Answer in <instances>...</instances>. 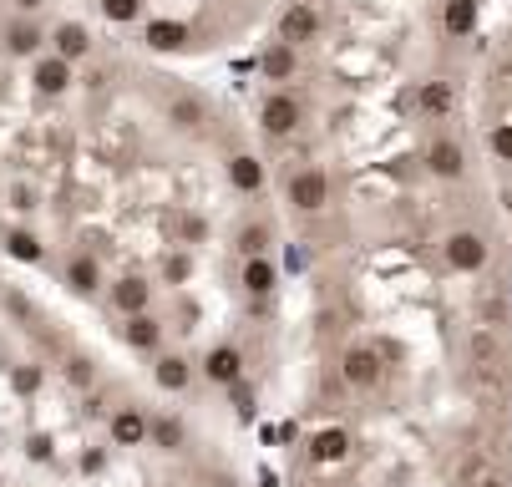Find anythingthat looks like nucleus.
Masks as SVG:
<instances>
[{
    "label": "nucleus",
    "instance_id": "obj_30",
    "mask_svg": "<svg viewBox=\"0 0 512 487\" xmlns=\"http://www.w3.org/2000/svg\"><path fill=\"white\" fill-rule=\"evenodd\" d=\"M11 391L16 396H36L41 391V366H16L11 371Z\"/></svg>",
    "mask_w": 512,
    "mask_h": 487
},
{
    "label": "nucleus",
    "instance_id": "obj_2",
    "mask_svg": "<svg viewBox=\"0 0 512 487\" xmlns=\"http://www.w3.org/2000/svg\"><path fill=\"white\" fill-rule=\"evenodd\" d=\"M300 127H305V102L289 92V87H274L259 102V132L264 137H295Z\"/></svg>",
    "mask_w": 512,
    "mask_h": 487
},
{
    "label": "nucleus",
    "instance_id": "obj_25",
    "mask_svg": "<svg viewBox=\"0 0 512 487\" xmlns=\"http://www.w3.org/2000/svg\"><path fill=\"white\" fill-rule=\"evenodd\" d=\"M442 31L467 41L477 31V0H447V6H442Z\"/></svg>",
    "mask_w": 512,
    "mask_h": 487
},
{
    "label": "nucleus",
    "instance_id": "obj_35",
    "mask_svg": "<svg viewBox=\"0 0 512 487\" xmlns=\"http://www.w3.org/2000/svg\"><path fill=\"white\" fill-rule=\"evenodd\" d=\"M11 11H16V16H36L41 0H11Z\"/></svg>",
    "mask_w": 512,
    "mask_h": 487
},
{
    "label": "nucleus",
    "instance_id": "obj_20",
    "mask_svg": "<svg viewBox=\"0 0 512 487\" xmlns=\"http://www.w3.org/2000/svg\"><path fill=\"white\" fill-rule=\"evenodd\" d=\"M142 41H148V51H183L188 46V21H173V16H153L148 26H142Z\"/></svg>",
    "mask_w": 512,
    "mask_h": 487
},
{
    "label": "nucleus",
    "instance_id": "obj_14",
    "mask_svg": "<svg viewBox=\"0 0 512 487\" xmlns=\"http://www.w3.org/2000/svg\"><path fill=\"white\" fill-rule=\"evenodd\" d=\"M442 254H447V264H452L457 274H477V269L487 264V239H482L477 229H457V234H447Z\"/></svg>",
    "mask_w": 512,
    "mask_h": 487
},
{
    "label": "nucleus",
    "instance_id": "obj_36",
    "mask_svg": "<svg viewBox=\"0 0 512 487\" xmlns=\"http://www.w3.org/2000/svg\"><path fill=\"white\" fill-rule=\"evenodd\" d=\"M477 487H507V482H502V477H482Z\"/></svg>",
    "mask_w": 512,
    "mask_h": 487
},
{
    "label": "nucleus",
    "instance_id": "obj_32",
    "mask_svg": "<svg viewBox=\"0 0 512 487\" xmlns=\"http://www.w3.org/2000/svg\"><path fill=\"white\" fill-rule=\"evenodd\" d=\"M492 153H497V163H512V122L492 127Z\"/></svg>",
    "mask_w": 512,
    "mask_h": 487
},
{
    "label": "nucleus",
    "instance_id": "obj_6",
    "mask_svg": "<svg viewBox=\"0 0 512 487\" xmlns=\"http://www.w3.org/2000/svg\"><path fill=\"white\" fill-rule=\"evenodd\" d=\"M340 376H345L350 391H376L381 376H386V361H381L376 345H350V351L340 356Z\"/></svg>",
    "mask_w": 512,
    "mask_h": 487
},
{
    "label": "nucleus",
    "instance_id": "obj_37",
    "mask_svg": "<svg viewBox=\"0 0 512 487\" xmlns=\"http://www.w3.org/2000/svg\"><path fill=\"white\" fill-rule=\"evenodd\" d=\"M325 487H335V482H325Z\"/></svg>",
    "mask_w": 512,
    "mask_h": 487
},
{
    "label": "nucleus",
    "instance_id": "obj_12",
    "mask_svg": "<svg viewBox=\"0 0 512 487\" xmlns=\"http://www.w3.org/2000/svg\"><path fill=\"white\" fill-rule=\"evenodd\" d=\"M122 345L137 356H158L163 351V320L153 310H142V315H122Z\"/></svg>",
    "mask_w": 512,
    "mask_h": 487
},
{
    "label": "nucleus",
    "instance_id": "obj_15",
    "mask_svg": "<svg viewBox=\"0 0 512 487\" xmlns=\"http://www.w3.org/2000/svg\"><path fill=\"white\" fill-rule=\"evenodd\" d=\"M51 51L66 56L71 66H82V61H92L97 41H92V31H87L82 21H56V26H51Z\"/></svg>",
    "mask_w": 512,
    "mask_h": 487
},
{
    "label": "nucleus",
    "instance_id": "obj_26",
    "mask_svg": "<svg viewBox=\"0 0 512 487\" xmlns=\"http://www.w3.org/2000/svg\"><path fill=\"white\" fill-rule=\"evenodd\" d=\"M0 244H6V254L16 264H46V244L31 229H6V239H0Z\"/></svg>",
    "mask_w": 512,
    "mask_h": 487
},
{
    "label": "nucleus",
    "instance_id": "obj_11",
    "mask_svg": "<svg viewBox=\"0 0 512 487\" xmlns=\"http://www.w3.org/2000/svg\"><path fill=\"white\" fill-rule=\"evenodd\" d=\"M198 371H203L208 386H224L229 391L234 381H244V351H239V345H229V340L224 345H208V356H203Z\"/></svg>",
    "mask_w": 512,
    "mask_h": 487
},
{
    "label": "nucleus",
    "instance_id": "obj_5",
    "mask_svg": "<svg viewBox=\"0 0 512 487\" xmlns=\"http://www.w3.org/2000/svg\"><path fill=\"white\" fill-rule=\"evenodd\" d=\"M421 163H426V173H431V178L457 183V178L467 173V148L457 143L452 132H436L431 143H426V153H421Z\"/></svg>",
    "mask_w": 512,
    "mask_h": 487
},
{
    "label": "nucleus",
    "instance_id": "obj_10",
    "mask_svg": "<svg viewBox=\"0 0 512 487\" xmlns=\"http://www.w3.org/2000/svg\"><path fill=\"white\" fill-rule=\"evenodd\" d=\"M107 305H112L117 315L153 310V280H148V274H122V280L107 285Z\"/></svg>",
    "mask_w": 512,
    "mask_h": 487
},
{
    "label": "nucleus",
    "instance_id": "obj_9",
    "mask_svg": "<svg viewBox=\"0 0 512 487\" xmlns=\"http://www.w3.org/2000/svg\"><path fill=\"white\" fill-rule=\"evenodd\" d=\"M61 285L77 295V300H92V295H102V285H107V274H102V259L97 254H87V249H77L66 259V269H61Z\"/></svg>",
    "mask_w": 512,
    "mask_h": 487
},
{
    "label": "nucleus",
    "instance_id": "obj_7",
    "mask_svg": "<svg viewBox=\"0 0 512 487\" xmlns=\"http://www.w3.org/2000/svg\"><path fill=\"white\" fill-rule=\"evenodd\" d=\"M0 46H6V56H16V61H36L51 46V31L36 16H16V21H6V31H0Z\"/></svg>",
    "mask_w": 512,
    "mask_h": 487
},
{
    "label": "nucleus",
    "instance_id": "obj_27",
    "mask_svg": "<svg viewBox=\"0 0 512 487\" xmlns=\"http://www.w3.org/2000/svg\"><path fill=\"white\" fill-rule=\"evenodd\" d=\"M269 244H274V229H269L264 219H249V224H239V234H234L239 259H249V254H269Z\"/></svg>",
    "mask_w": 512,
    "mask_h": 487
},
{
    "label": "nucleus",
    "instance_id": "obj_17",
    "mask_svg": "<svg viewBox=\"0 0 512 487\" xmlns=\"http://www.w3.org/2000/svg\"><path fill=\"white\" fill-rule=\"evenodd\" d=\"M457 82H447V77H431V82H421V92H416V112L421 117H431V122H447L452 112H457Z\"/></svg>",
    "mask_w": 512,
    "mask_h": 487
},
{
    "label": "nucleus",
    "instance_id": "obj_31",
    "mask_svg": "<svg viewBox=\"0 0 512 487\" xmlns=\"http://www.w3.org/2000/svg\"><path fill=\"white\" fill-rule=\"evenodd\" d=\"M163 274H168V285H183L188 274H193V259H188V254H168V259H163Z\"/></svg>",
    "mask_w": 512,
    "mask_h": 487
},
{
    "label": "nucleus",
    "instance_id": "obj_21",
    "mask_svg": "<svg viewBox=\"0 0 512 487\" xmlns=\"http://www.w3.org/2000/svg\"><path fill=\"white\" fill-rule=\"evenodd\" d=\"M310 457H315L320 467L350 462V432H345V427H320V432L310 437Z\"/></svg>",
    "mask_w": 512,
    "mask_h": 487
},
{
    "label": "nucleus",
    "instance_id": "obj_1",
    "mask_svg": "<svg viewBox=\"0 0 512 487\" xmlns=\"http://www.w3.org/2000/svg\"><path fill=\"white\" fill-rule=\"evenodd\" d=\"M330 198H335V188H330V173L320 163H300V168L284 173V203L295 208V214L315 219L330 208Z\"/></svg>",
    "mask_w": 512,
    "mask_h": 487
},
{
    "label": "nucleus",
    "instance_id": "obj_22",
    "mask_svg": "<svg viewBox=\"0 0 512 487\" xmlns=\"http://www.w3.org/2000/svg\"><path fill=\"white\" fill-rule=\"evenodd\" d=\"M467 356H472L477 376H497V371H502V351H497V330L477 325V330H472V340H467Z\"/></svg>",
    "mask_w": 512,
    "mask_h": 487
},
{
    "label": "nucleus",
    "instance_id": "obj_33",
    "mask_svg": "<svg viewBox=\"0 0 512 487\" xmlns=\"http://www.w3.org/2000/svg\"><path fill=\"white\" fill-rule=\"evenodd\" d=\"M26 457H36V462H46V457H51V437H46V432H36V437H26Z\"/></svg>",
    "mask_w": 512,
    "mask_h": 487
},
{
    "label": "nucleus",
    "instance_id": "obj_13",
    "mask_svg": "<svg viewBox=\"0 0 512 487\" xmlns=\"http://www.w3.org/2000/svg\"><path fill=\"white\" fill-rule=\"evenodd\" d=\"M259 77L264 82H274V87H284V82H295L300 77V46H289V41H269L264 51H259Z\"/></svg>",
    "mask_w": 512,
    "mask_h": 487
},
{
    "label": "nucleus",
    "instance_id": "obj_24",
    "mask_svg": "<svg viewBox=\"0 0 512 487\" xmlns=\"http://www.w3.org/2000/svg\"><path fill=\"white\" fill-rule=\"evenodd\" d=\"M158 452H183L188 447V427L178 422L173 411H153V437H148Z\"/></svg>",
    "mask_w": 512,
    "mask_h": 487
},
{
    "label": "nucleus",
    "instance_id": "obj_8",
    "mask_svg": "<svg viewBox=\"0 0 512 487\" xmlns=\"http://www.w3.org/2000/svg\"><path fill=\"white\" fill-rule=\"evenodd\" d=\"M31 87L41 97H66L71 87H77V66H71L66 56H56V51H41L31 61Z\"/></svg>",
    "mask_w": 512,
    "mask_h": 487
},
{
    "label": "nucleus",
    "instance_id": "obj_29",
    "mask_svg": "<svg viewBox=\"0 0 512 487\" xmlns=\"http://www.w3.org/2000/svg\"><path fill=\"white\" fill-rule=\"evenodd\" d=\"M97 11L112 21V26H132V21H142V0H97Z\"/></svg>",
    "mask_w": 512,
    "mask_h": 487
},
{
    "label": "nucleus",
    "instance_id": "obj_34",
    "mask_svg": "<svg viewBox=\"0 0 512 487\" xmlns=\"http://www.w3.org/2000/svg\"><path fill=\"white\" fill-rule=\"evenodd\" d=\"M107 467V452H82V472H102Z\"/></svg>",
    "mask_w": 512,
    "mask_h": 487
},
{
    "label": "nucleus",
    "instance_id": "obj_3",
    "mask_svg": "<svg viewBox=\"0 0 512 487\" xmlns=\"http://www.w3.org/2000/svg\"><path fill=\"white\" fill-rule=\"evenodd\" d=\"M320 31H325V16L310 6V0H289V6L279 11V21H274V36L289 41V46H315Z\"/></svg>",
    "mask_w": 512,
    "mask_h": 487
},
{
    "label": "nucleus",
    "instance_id": "obj_19",
    "mask_svg": "<svg viewBox=\"0 0 512 487\" xmlns=\"http://www.w3.org/2000/svg\"><path fill=\"white\" fill-rule=\"evenodd\" d=\"M224 173H229L234 193H244V198H259V193H264V163H259L254 153H229Z\"/></svg>",
    "mask_w": 512,
    "mask_h": 487
},
{
    "label": "nucleus",
    "instance_id": "obj_16",
    "mask_svg": "<svg viewBox=\"0 0 512 487\" xmlns=\"http://www.w3.org/2000/svg\"><path fill=\"white\" fill-rule=\"evenodd\" d=\"M153 386L168 391V396H183L193 386V361L183 351H158L153 356Z\"/></svg>",
    "mask_w": 512,
    "mask_h": 487
},
{
    "label": "nucleus",
    "instance_id": "obj_4",
    "mask_svg": "<svg viewBox=\"0 0 512 487\" xmlns=\"http://www.w3.org/2000/svg\"><path fill=\"white\" fill-rule=\"evenodd\" d=\"M148 437H153V411H142L137 401H127L107 416V442L112 447H148Z\"/></svg>",
    "mask_w": 512,
    "mask_h": 487
},
{
    "label": "nucleus",
    "instance_id": "obj_18",
    "mask_svg": "<svg viewBox=\"0 0 512 487\" xmlns=\"http://www.w3.org/2000/svg\"><path fill=\"white\" fill-rule=\"evenodd\" d=\"M239 285H244V295L269 300V295L279 290V269H274V259H269V254H249L244 269H239Z\"/></svg>",
    "mask_w": 512,
    "mask_h": 487
},
{
    "label": "nucleus",
    "instance_id": "obj_23",
    "mask_svg": "<svg viewBox=\"0 0 512 487\" xmlns=\"http://www.w3.org/2000/svg\"><path fill=\"white\" fill-rule=\"evenodd\" d=\"M168 122H173L178 132H203V122H208V102L193 97V92H178V97L168 102Z\"/></svg>",
    "mask_w": 512,
    "mask_h": 487
},
{
    "label": "nucleus",
    "instance_id": "obj_28",
    "mask_svg": "<svg viewBox=\"0 0 512 487\" xmlns=\"http://www.w3.org/2000/svg\"><path fill=\"white\" fill-rule=\"evenodd\" d=\"M61 376H66V386L92 391V381H97V361H92V356H82V351H71V356H66V366H61Z\"/></svg>",
    "mask_w": 512,
    "mask_h": 487
}]
</instances>
